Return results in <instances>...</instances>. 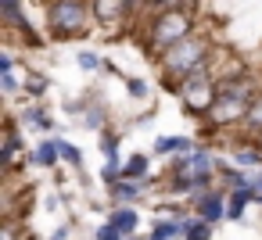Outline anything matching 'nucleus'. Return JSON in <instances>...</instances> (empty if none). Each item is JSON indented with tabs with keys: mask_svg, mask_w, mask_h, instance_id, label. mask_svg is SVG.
I'll return each mask as SVG.
<instances>
[{
	"mask_svg": "<svg viewBox=\"0 0 262 240\" xmlns=\"http://www.w3.org/2000/svg\"><path fill=\"white\" fill-rule=\"evenodd\" d=\"M94 8L79 4V0H58V4H51V29L58 36H76L86 29V18H90Z\"/></svg>",
	"mask_w": 262,
	"mask_h": 240,
	"instance_id": "1",
	"label": "nucleus"
},
{
	"mask_svg": "<svg viewBox=\"0 0 262 240\" xmlns=\"http://www.w3.org/2000/svg\"><path fill=\"white\" fill-rule=\"evenodd\" d=\"M212 169H215V161H212L205 151H198V154H190V158L176 161L172 179H176V186H180V190H201V186L208 183Z\"/></svg>",
	"mask_w": 262,
	"mask_h": 240,
	"instance_id": "2",
	"label": "nucleus"
},
{
	"mask_svg": "<svg viewBox=\"0 0 262 240\" xmlns=\"http://www.w3.org/2000/svg\"><path fill=\"white\" fill-rule=\"evenodd\" d=\"M201 61H205V43L201 40H183V43H176V47L165 51V68L172 76H183V79L194 76Z\"/></svg>",
	"mask_w": 262,
	"mask_h": 240,
	"instance_id": "3",
	"label": "nucleus"
},
{
	"mask_svg": "<svg viewBox=\"0 0 262 240\" xmlns=\"http://www.w3.org/2000/svg\"><path fill=\"white\" fill-rule=\"evenodd\" d=\"M187 33H190V18H187L183 11H165L162 18H155L151 40H155V47H165V51H169V47L183 43Z\"/></svg>",
	"mask_w": 262,
	"mask_h": 240,
	"instance_id": "4",
	"label": "nucleus"
},
{
	"mask_svg": "<svg viewBox=\"0 0 262 240\" xmlns=\"http://www.w3.org/2000/svg\"><path fill=\"white\" fill-rule=\"evenodd\" d=\"M183 101L194 108V111H212V104L219 101L215 97V90H212V79L198 68L194 76H187L183 79Z\"/></svg>",
	"mask_w": 262,
	"mask_h": 240,
	"instance_id": "5",
	"label": "nucleus"
},
{
	"mask_svg": "<svg viewBox=\"0 0 262 240\" xmlns=\"http://www.w3.org/2000/svg\"><path fill=\"white\" fill-rule=\"evenodd\" d=\"M248 111H251V104L241 97V90H233V93H226V97H219L215 104H212V118L223 126V122H233V118H248Z\"/></svg>",
	"mask_w": 262,
	"mask_h": 240,
	"instance_id": "6",
	"label": "nucleus"
},
{
	"mask_svg": "<svg viewBox=\"0 0 262 240\" xmlns=\"http://www.w3.org/2000/svg\"><path fill=\"white\" fill-rule=\"evenodd\" d=\"M198 211H201V219L205 222H215V219H223V197L212 190V194H205L201 201H198Z\"/></svg>",
	"mask_w": 262,
	"mask_h": 240,
	"instance_id": "7",
	"label": "nucleus"
},
{
	"mask_svg": "<svg viewBox=\"0 0 262 240\" xmlns=\"http://www.w3.org/2000/svg\"><path fill=\"white\" fill-rule=\"evenodd\" d=\"M190 219H183V222H158L155 226V233H151V240H172V236H180V233H190Z\"/></svg>",
	"mask_w": 262,
	"mask_h": 240,
	"instance_id": "8",
	"label": "nucleus"
},
{
	"mask_svg": "<svg viewBox=\"0 0 262 240\" xmlns=\"http://www.w3.org/2000/svg\"><path fill=\"white\" fill-rule=\"evenodd\" d=\"M112 226H115L122 236L133 233V229H137V211H133V208H115V211H112Z\"/></svg>",
	"mask_w": 262,
	"mask_h": 240,
	"instance_id": "9",
	"label": "nucleus"
},
{
	"mask_svg": "<svg viewBox=\"0 0 262 240\" xmlns=\"http://www.w3.org/2000/svg\"><path fill=\"white\" fill-rule=\"evenodd\" d=\"M251 197H255V190H251V186H237V190H233V197H230L226 215H230V219H241V211H244V204H248Z\"/></svg>",
	"mask_w": 262,
	"mask_h": 240,
	"instance_id": "10",
	"label": "nucleus"
},
{
	"mask_svg": "<svg viewBox=\"0 0 262 240\" xmlns=\"http://www.w3.org/2000/svg\"><path fill=\"white\" fill-rule=\"evenodd\" d=\"M126 11H129L126 4H108V0H101V4H94V15H101L104 22H112V15L119 18V15H126Z\"/></svg>",
	"mask_w": 262,
	"mask_h": 240,
	"instance_id": "11",
	"label": "nucleus"
},
{
	"mask_svg": "<svg viewBox=\"0 0 262 240\" xmlns=\"http://www.w3.org/2000/svg\"><path fill=\"white\" fill-rule=\"evenodd\" d=\"M140 176H147V158H144V154L129 158V165H126V179H129V183L140 179Z\"/></svg>",
	"mask_w": 262,
	"mask_h": 240,
	"instance_id": "12",
	"label": "nucleus"
},
{
	"mask_svg": "<svg viewBox=\"0 0 262 240\" xmlns=\"http://www.w3.org/2000/svg\"><path fill=\"white\" fill-rule=\"evenodd\" d=\"M112 190H115V197H119V201H133V197L140 194V186H137V183H129V179H119Z\"/></svg>",
	"mask_w": 262,
	"mask_h": 240,
	"instance_id": "13",
	"label": "nucleus"
},
{
	"mask_svg": "<svg viewBox=\"0 0 262 240\" xmlns=\"http://www.w3.org/2000/svg\"><path fill=\"white\" fill-rule=\"evenodd\" d=\"M0 15H4V22H11V26H18V22H22V18H18V15H22V8H18V4H11V0H4V4H0Z\"/></svg>",
	"mask_w": 262,
	"mask_h": 240,
	"instance_id": "14",
	"label": "nucleus"
},
{
	"mask_svg": "<svg viewBox=\"0 0 262 240\" xmlns=\"http://www.w3.org/2000/svg\"><path fill=\"white\" fill-rule=\"evenodd\" d=\"M54 158H58V143H43V147L36 151V161H40V165H54Z\"/></svg>",
	"mask_w": 262,
	"mask_h": 240,
	"instance_id": "15",
	"label": "nucleus"
},
{
	"mask_svg": "<svg viewBox=\"0 0 262 240\" xmlns=\"http://www.w3.org/2000/svg\"><path fill=\"white\" fill-rule=\"evenodd\" d=\"M58 154H61L65 161H72V165H79V151H76L72 143H65V140H58Z\"/></svg>",
	"mask_w": 262,
	"mask_h": 240,
	"instance_id": "16",
	"label": "nucleus"
},
{
	"mask_svg": "<svg viewBox=\"0 0 262 240\" xmlns=\"http://www.w3.org/2000/svg\"><path fill=\"white\" fill-rule=\"evenodd\" d=\"M208 236H212L208 222H194V226H190V233H187V240H208Z\"/></svg>",
	"mask_w": 262,
	"mask_h": 240,
	"instance_id": "17",
	"label": "nucleus"
},
{
	"mask_svg": "<svg viewBox=\"0 0 262 240\" xmlns=\"http://www.w3.org/2000/svg\"><path fill=\"white\" fill-rule=\"evenodd\" d=\"M248 122H251L255 129H262V97H258V101H251V111H248Z\"/></svg>",
	"mask_w": 262,
	"mask_h": 240,
	"instance_id": "18",
	"label": "nucleus"
},
{
	"mask_svg": "<svg viewBox=\"0 0 262 240\" xmlns=\"http://www.w3.org/2000/svg\"><path fill=\"white\" fill-rule=\"evenodd\" d=\"M101 147H104V154H108L112 161H119V140H112V136H104V140H101Z\"/></svg>",
	"mask_w": 262,
	"mask_h": 240,
	"instance_id": "19",
	"label": "nucleus"
},
{
	"mask_svg": "<svg viewBox=\"0 0 262 240\" xmlns=\"http://www.w3.org/2000/svg\"><path fill=\"white\" fill-rule=\"evenodd\" d=\"M101 176H104V183H112V186H115V183H119V161H108Z\"/></svg>",
	"mask_w": 262,
	"mask_h": 240,
	"instance_id": "20",
	"label": "nucleus"
},
{
	"mask_svg": "<svg viewBox=\"0 0 262 240\" xmlns=\"http://www.w3.org/2000/svg\"><path fill=\"white\" fill-rule=\"evenodd\" d=\"M97 236H101V240H122V233H119L112 222H108V226H101V233H97Z\"/></svg>",
	"mask_w": 262,
	"mask_h": 240,
	"instance_id": "21",
	"label": "nucleus"
},
{
	"mask_svg": "<svg viewBox=\"0 0 262 240\" xmlns=\"http://www.w3.org/2000/svg\"><path fill=\"white\" fill-rule=\"evenodd\" d=\"M237 161H241V165H258L262 158H258L255 151H241V154H237Z\"/></svg>",
	"mask_w": 262,
	"mask_h": 240,
	"instance_id": "22",
	"label": "nucleus"
},
{
	"mask_svg": "<svg viewBox=\"0 0 262 240\" xmlns=\"http://www.w3.org/2000/svg\"><path fill=\"white\" fill-rule=\"evenodd\" d=\"M79 65H83V68H97V58H94V54H79Z\"/></svg>",
	"mask_w": 262,
	"mask_h": 240,
	"instance_id": "23",
	"label": "nucleus"
},
{
	"mask_svg": "<svg viewBox=\"0 0 262 240\" xmlns=\"http://www.w3.org/2000/svg\"><path fill=\"white\" fill-rule=\"evenodd\" d=\"M129 93H133V97H144V83L133 79V83H129Z\"/></svg>",
	"mask_w": 262,
	"mask_h": 240,
	"instance_id": "24",
	"label": "nucleus"
},
{
	"mask_svg": "<svg viewBox=\"0 0 262 240\" xmlns=\"http://www.w3.org/2000/svg\"><path fill=\"white\" fill-rule=\"evenodd\" d=\"M0 72H4V76L11 72V58H8V54H0Z\"/></svg>",
	"mask_w": 262,
	"mask_h": 240,
	"instance_id": "25",
	"label": "nucleus"
},
{
	"mask_svg": "<svg viewBox=\"0 0 262 240\" xmlns=\"http://www.w3.org/2000/svg\"><path fill=\"white\" fill-rule=\"evenodd\" d=\"M0 240H15V229H11V226H4V233H0Z\"/></svg>",
	"mask_w": 262,
	"mask_h": 240,
	"instance_id": "26",
	"label": "nucleus"
}]
</instances>
